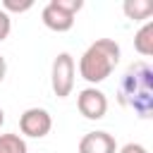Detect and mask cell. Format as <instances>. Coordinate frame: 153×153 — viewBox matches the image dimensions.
Listing matches in <instances>:
<instances>
[{
    "instance_id": "cell-2",
    "label": "cell",
    "mask_w": 153,
    "mask_h": 153,
    "mask_svg": "<svg viewBox=\"0 0 153 153\" xmlns=\"http://www.w3.org/2000/svg\"><path fill=\"white\" fill-rule=\"evenodd\" d=\"M131 88V108L141 115V117H148L151 112V69L148 65L143 62H136L129 67V72L124 74V84L122 88Z\"/></svg>"
},
{
    "instance_id": "cell-1",
    "label": "cell",
    "mask_w": 153,
    "mask_h": 153,
    "mask_svg": "<svg viewBox=\"0 0 153 153\" xmlns=\"http://www.w3.org/2000/svg\"><path fill=\"white\" fill-rule=\"evenodd\" d=\"M120 55H122V50H120V45L112 38L93 41L84 50V55L79 57V74H81V79H86L88 84L105 81L112 74V69L117 67Z\"/></svg>"
},
{
    "instance_id": "cell-11",
    "label": "cell",
    "mask_w": 153,
    "mask_h": 153,
    "mask_svg": "<svg viewBox=\"0 0 153 153\" xmlns=\"http://www.w3.org/2000/svg\"><path fill=\"white\" fill-rule=\"evenodd\" d=\"M33 7V0H22V2H17V0H5L2 2V10L10 14V12H26V10H31Z\"/></svg>"
},
{
    "instance_id": "cell-10",
    "label": "cell",
    "mask_w": 153,
    "mask_h": 153,
    "mask_svg": "<svg viewBox=\"0 0 153 153\" xmlns=\"http://www.w3.org/2000/svg\"><path fill=\"white\" fill-rule=\"evenodd\" d=\"M0 153H29L24 136H19V134H0Z\"/></svg>"
},
{
    "instance_id": "cell-12",
    "label": "cell",
    "mask_w": 153,
    "mask_h": 153,
    "mask_svg": "<svg viewBox=\"0 0 153 153\" xmlns=\"http://www.w3.org/2000/svg\"><path fill=\"white\" fill-rule=\"evenodd\" d=\"M53 2H55L62 12H67V14H72V17L84 7V0H53Z\"/></svg>"
},
{
    "instance_id": "cell-9",
    "label": "cell",
    "mask_w": 153,
    "mask_h": 153,
    "mask_svg": "<svg viewBox=\"0 0 153 153\" xmlns=\"http://www.w3.org/2000/svg\"><path fill=\"white\" fill-rule=\"evenodd\" d=\"M122 10L129 19L141 22V19H148L153 14V2H148V0H127L122 5Z\"/></svg>"
},
{
    "instance_id": "cell-15",
    "label": "cell",
    "mask_w": 153,
    "mask_h": 153,
    "mask_svg": "<svg viewBox=\"0 0 153 153\" xmlns=\"http://www.w3.org/2000/svg\"><path fill=\"white\" fill-rule=\"evenodd\" d=\"M5 74H7V62H5V57L0 55V81L5 79Z\"/></svg>"
},
{
    "instance_id": "cell-3",
    "label": "cell",
    "mask_w": 153,
    "mask_h": 153,
    "mask_svg": "<svg viewBox=\"0 0 153 153\" xmlns=\"http://www.w3.org/2000/svg\"><path fill=\"white\" fill-rule=\"evenodd\" d=\"M74 74H76L74 57L69 53H57V57L53 60V72H50V86H53V93L57 98H67L72 93Z\"/></svg>"
},
{
    "instance_id": "cell-13",
    "label": "cell",
    "mask_w": 153,
    "mask_h": 153,
    "mask_svg": "<svg viewBox=\"0 0 153 153\" xmlns=\"http://www.w3.org/2000/svg\"><path fill=\"white\" fill-rule=\"evenodd\" d=\"M10 31H12V17L0 7V43L10 36Z\"/></svg>"
},
{
    "instance_id": "cell-7",
    "label": "cell",
    "mask_w": 153,
    "mask_h": 153,
    "mask_svg": "<svg viewBox=\"0 0 153 153\" xmlns=\"http://www.w3.org/2000/svg\"><path fill=\"white\" fill-rule=\"evenodd\" d=\"M41 19H43V24L50 29V31H57V33H62V31H69L72 26H74V17L72 14H67V12H62L53 0L43 7V12H41Z\"/></svg>"
},
{
    "instance_id": "cell-6",
    "label": "cell",
    "mask_w": 153,
    "mask_h": 153,
    "mask_svg": "<svg viewBox=\"0 0 153 153\" xmlns=\"http://www.w3.org/2000/svg\"><path fill=\"white\" fill-rule=\"evenodd\" d=\"M79 153H117V141L108 131H88L79 141Z\"/></svg>"
},
{
    "instance_id": "cell-5",
    "label": "cell",
    "mask_w": 153,
    "mask_h": 153,
    "mask_svg": "<svg viewBox=\"0 0 153 153\" xmlns=\"http://www.w3.org/2000/svg\"><path fill=\"white\" fill-rule=\"evenodd\" d=\"M76 108L86 120H103L108 112V98L100 88L86 86L76 93Z\"/></svg>"
},
{
    "instance_id": "cell-4",
    "label": "cell",
    "mask_w": 153,
    "mask_h": 153,
    "mask_svg": "<svg viewBox=\"0 0 153 153\" xmlns=\"http://www.w3.org/2000/svg\"><path fill=\"white\" fill-rule=\"evenodd\" d=\"M53 129V117L45 108H29L19 117V131L29 139H43Z\"/></svg>"
},
{
    "instance_id": "cell-16",
    "label": "cell",
    "mask_w": 153,
    "mask_h": 153,
    "mask_svg": "<svg viewBox=\"0 0 153 153\" xmlns=\"http://www.w3.org/2000/svg\"><path fill=\"white\" fill-rule=\"evenodd\" d=\"M2 122H5V112H2V108H0V127H2Z\"/></svg>"
},
{
    "instance_id": "cell-8",
    "label": "cell",
    "mask_w": 153,
    "mask_h": 153,
    "mask_svg": "<svg viewBox=\"0 0 153 153\" xmlns=\"http://www.w3.org/2000/svg\"><path fill=\"white\" fill-rule=\"evenodd\" d=\"M134 48L141 57L153 55V22H146L136 33H134Z\"/></svg>"
},
{
    "instance_id": "cell-14",
    "label": "cell",
    "mask_w": 153,
    "mask_h": 153,
    "mask_svg": "<svg viewBox=\"0 0 153 153\" xmlns=\"http://www.w3.org/2000/svg\"><path fill=\"white\" fill-rule=\"evenodd\" d=\"M117 153H148V151H146V146H141V143H124Z\"/></svg>"
}]
</instances>
